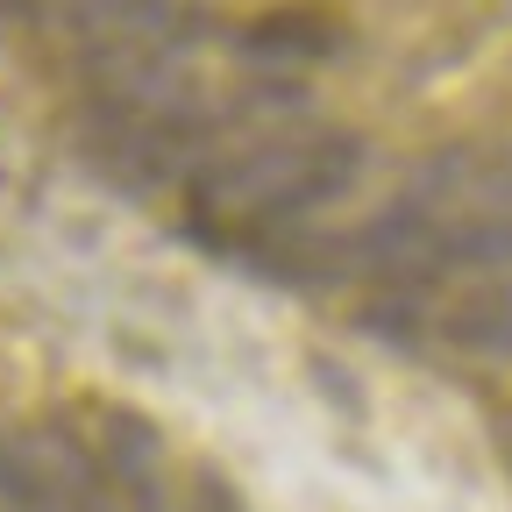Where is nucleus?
Segmentation results:
<instances>
[{
	"label": "nucleus",
	"instance_id": "f257e3e1",
	"mask_svg": "<svg viewBox=\"0 0 512 512\" xmlns=\"http://www.w3.org/2000/svg\"><path fill=\"white\" fill-rule=\"evenodd\" d=\"M356 164H363L356 136H264L192 171V200L207 214H249L256 228H292L328 200H342Z\"/></svg>",
	"mask_w": 512,
	"mask_h": 512
},
{
	"label": "nucleus",
	"instance_id": "f03ea898",
	"mask_svg": "<svg viewBox=\"0 0 512 512\" xmlns=\"http://www.w3.org/2000/svg\"><path fill=\"white\" fill-rule=\"evenodd\" d=\"M505 264H512V214H477L456 228H434L427 256L413 264V285L456 278V271H505Z\"/></svg>",
	"mask_w": 512,
	"mask_h": 512
},
{
	"label": "nucleus",
	"instance_id": "7ed1b4c3",
	"mask_svg": "<svg viewBox=\"0 0 512 512\" xmlns=\"http://www.w3.org/2000/svg\"><path fill=\"white\" fill-rule=\"evenodd\" d=\"M441 335L470 356H512V285H491L441 320Z\"/></svg>",
	"mask_w": 512,
	"mask_h": 512
},
{
	"label": "nucleus",
	"instance_id": "20e7f679",
	"mask_svg": "<svg viewBox=\"0 0 512 512\" xmlns=\"http://www.w3.org/2000/svg\"><path fill=\"white\" fill-rule=\"evenodd\" d=\"M249 57H328L335 50V29L313 22V15H278V22H256L242 36Z\"/></svg>",
	"mask_w": 512,
	"mask_h": 512
},
{
	"label": "nucleus",
	"instance_id": "39448f33",
	"mask_svg": "<svg viewBox=\"0 0 512 512\" xmlns=\"http://www.w3.org/2000/svg\"><path fill=\"white\" fill-rule=\"evenodd\" d=\"M363 328L384 335V342H413V335H420V306H413V299H377V306L363 313Z\"/></svg>",
	"mask_w": 512,
	"mask_h": 512
}]
</instances>
